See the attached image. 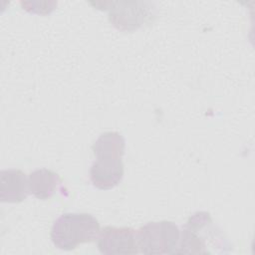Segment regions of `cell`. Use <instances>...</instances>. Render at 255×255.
<instances>
[{
	"label": "cell",
	"mask_w": 255,
	"mask_h": 255,
	"mask_svg": "<svg viewBox=\"0 0 255 255\" xmlns=\"http://www.w3.org/2000/svg\"><path fill=\"white\" fill-rule=\"evenodd\" d=\"M125 145V138L118 131H106L97 138L92 146L96 160L90 168V180L96 188L112 189L122 181Z\"/></svg>",
	"instance_id": "cell-1"
},
{
	"label": "cell",
	"mask_w": 255,
	"mask_h": 255,
	"mask_svg": "<svg viewBox=\"0 0 255 255\" xmlns=\"http://www.w3.org/2000/svg\"><path fill=\"white\" fill-rule=\"evenodd\" d=\"M29 192L36 198L46 200L51 198L61 184L58 173L51 169L40 168L32 171L28 176Z\"/></svg>",
	"instance_id": "cell-7"
},
{
	"label": "cell",
	"mask_w": 255,
	"mask_h": 255,
	"mask_svg": "<svg viewBox=\"0 0 255 255\" xmlns=\"http://www.w3.org/2000/svg\"><path fill=\"white\" fill-rule=\"evenodd\" d=\"M28 177L25 172L16 168L0 171V200L1 202L19 203L29 194Z\"/></svg>",
	"instance_id": "cell-6"
},
{
	"label": "cell",
	"mask_w": 255,
	"mask_h": 255,
	"mask_svg": "<svg viewBox=\"0 0 255 255\" xmlns=\"http://www.w3.org/2000/svg\"><path fill=\"white\" fill-rule=\"evenodd\" d=\"M180 238L178 226L167 220L152 221L137 230L139 252L143 254H175Z\"/></svg>",
	"instance_id": "cell-4"
},
{
	"label": "cell",
	"mask_w": 255,
	"mask_h": 255,
	"mask_svg": "<svg viewBox=\"0 0 255 255\" xmlns=\"http://www.w3.org/2000/svg\"><path fill=\"white\" fill-rule=\"evenodd\" d=\"M98 249L107 255H128L139 253L137 230L130 227L106 226L100 230Z\"/></svg>",
	"instance_id": "cell-5"
},
{
	"label": "cell",
	"mask_w": 255,
	"mask_h": 255,
	"mask_svg": "<svg viewBox=\"0 0 255 255\" xmlns=\"http://www.w3.org/2000/svg\"><path fill=\"white\" fill-rule=\"evenodd\" d=\"M100 223L92 214L82 212L64 213L51 228V240L60 250L71 251L79 245L98 239Z\"/></svg>",
	"instance_id": "cell-3"
},
{
	"label": "cell",
	"mask_w": 255,
	"mask_h": 255,
	"mask_svg": "<svg viewBox=\"0 0 255 255\" xmlns=\"http://www.w3.org/2000/svg\"><path fill=\"white\" fill-rule=\"evenodd\" d=\"M230 244L206 211L193 213L180 231L175 254H212L228 252Z\"/></svg>",
	"instance_id": "cell-2"
}]
</instances>
